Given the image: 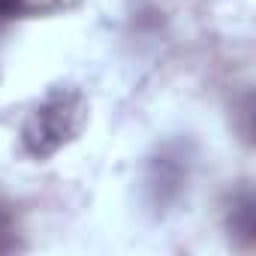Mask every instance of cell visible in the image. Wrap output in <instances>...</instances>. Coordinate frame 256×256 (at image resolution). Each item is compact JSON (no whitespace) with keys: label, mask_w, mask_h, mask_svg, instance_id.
Masks as SVG:
<instances>
[{"label":"cell","mask_w":256,"mask_h":256,"mask_svg":"<svg viewBox=\"0 0 256 256\" xmlns=\"http://www.w3.org/2000/svg\"><path fill=\"white\" fill-rule=\"evenodd\" d=\"M82 0H0V18H48L76 10Z\"/></svg>","instance_id":"cell-2"},{"label":"cell","mask_w":256,"mask_h":256,"mask_svg":"<svg viewBox=\"0 0 256 256\" xmlns=\"http://www.w3.org/2000/svg\"><path fill=\"white\" fill-rule=\"evenodd\" d=\"M88 124V102L76 88H58L36 102L22 124V148L34 160H52L76 142Z\"/></svg>","instance_id":"cell-1"}]
</instances>
